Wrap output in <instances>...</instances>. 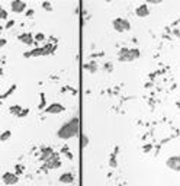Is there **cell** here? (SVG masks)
<instances>
[{
	"instance_id": "obj_1",
	"label": "cell",
	"mask_w": 180,
	"mask_h": 186,
	"mask_svg": "<svg viewBox=\"0 0 180 186\" xmlns=\"http://www.w3.org/2000/svg\"><path fill=\"white\" fill-rule=\"evenodd\" d=\"M79 127H80V119L79 118H73L70 122L64 124L63 128H60L58 131V137L63 140H68L71 137L77 135L79 132Z\"/></svg>"
},
{
	"instance_id": "obj_2",
	"label": "cell",
	"mask_w": 180,
	"mask_h": 186,
	"mask_svg": "<svg viewBox=\"0 0 180 186\" xmlns=\"http://www.w3.org/2000/svg\"><path fill=\"white\" fill-rule=\"evenodd\" d=\"M138 57H139V51L137 50V48H132V50L125 48V50H122L121 52H119V60H121V61H134V60H137Z\"/></svg>"
},
{
	"instance_id": "obj_3",
	"label": "cell",
	"mask_w": 180,
	"mask_h": 186,
	"mask_svg": "<svg viewBox=\"0 0 180 186\" xmlns=\"http://www.w3.org/2000/svg\"><path fill=\"white\" fill-rule=\"evenodd\" d=\"M113 28H115L118 32H125V31H129L131 25H129V22L126 21V19L118 17V19L113 21Z\"/></svg>"
},
{
	"instance_id": "obj_4",
	"label": "cell",
	"mask_w": 180,
	"mask_h": 186,
	"mask_svg": "<svg viewBox=\"0 0 180 186\" xmlns=\"http://www.w3.org/2000/svg\"><path fill=\"white\" fill-rule=\"evenodd\" d=\"M167 167L172 170H176V172H180V156H173L167 160Z\"/></svg>"
},
{
	"instance_id": "obj_5",
	"label": "cell",
	"mask_w": 180,
	"mask_h": 186,
	"mask_svg": "<svg viewBox=\"0 0 180 186\" xmlns=\"http://www.w3.org/2000/svg\"><path fill=\"white\" fill-rule=\"evenodd\" d=\"M10 7H12V12L21 13V12H23V9H25V2H21V0H15V2H12Z\"/></svg>"
},
{
	"instance_id": "obj_6",
	"label": "cell",
	"mask_w": 180,
	"mask_h": 186,
	"mask_svg": "<svg viewBox=\"0 0 180 186\" xmlns=\"http://www.w3.org/2000/svg\"><path fill=\"white\" fill-rule=\"evenodd\" d=\"M3 182L6 183V185H15V183H17V176L13 173H4Z\"/></svg>"
},
{
	"instance_id": "obj_7",
	"label": "cell",
	"mask_w": 180,
	"mask_h": 186,
	"mask_svg": "<svg viewBox=\"0 0 180 186\" xmlns=\"http://www.w3.org/2000/svg\"><path fill=\"white\" fill-rule=\"evenodd\" d=\"M135 13H137V16H139V17H145V16H148V15H150L148 6H147V4H141V6H138V7H137Z\"/></svg>"
},
{
	"instance_id": "obj_8",
	"label": "cell",
	"mask_w": 180,
	"mask_h": 186,
	"mask_svg": "<svg viewBox=\"0 0 180 186\" xmlns=\"http://www.w3.org/2000/svg\"><path fill=\"white\" fill-rule=\"evenodd\" d=\"M73 180H74V178H73V174H70V173H66V174H63L61 178H60V182H63V183H71Z\"/></svg>"
},
{
	"instance_id": "obj_9",
	"label": "cell",
	"mask_w": 180,
	"mask_h": 186,
	"mask_svg": "<svg viewBox=\"0 0 180 186\" xmlns=\"http://www.w3.org/2000/svg\"><path fill=\"white\" fill-rule=\"evenodd\" d=\"M19 39L25 44H32V35H29V34H23L22 37H19Z\"/></svg>"
},
{
	"instance_id": "obj_10",
	"label": "cell",
	"mask_w": 180,
	"mask_h": 186,
	"mask_svg": "<svg viewBox=\"0 0 180 186\" xmlns=\"http://www.w3.org/2000/svg\"><path fill=\"white\" fill-rule=\"evenodd\" d=\"M64 108L61 105H58V103H55V106H51V108H48V112H61Z\"/></svg>"
},
{
	"instance_id": "obj_11",
	"label": "cell",
	"mask_w": 180,
	"mask_h": 186,
	"mask_svg": "<svg viewBox=\"0 0 180 186\" xmlns=\"http://www.w3.org/2000/svg\"><path fill=\"white\" fill-rule=\"evenodd\" d=\"M7 138H10V131H4L2 135H0V141H6Z\"/></svg>"
},
{
	"instance_id": "obj_12",
	"label": "cell",
	"mask_w": 180,
	"mask_h": 186,
	"mask_svg": "<svg viewBox=\"0 0 180 186\" xmlns=\"http://www.w3.org/2000/svg\"><path fill=\"white\" fill-rule=\"evenodd\" d=\"M42 38H44V37H42V34H38V37H36V39H38V41H41Z\"/></svg>"
}]
</instances>
